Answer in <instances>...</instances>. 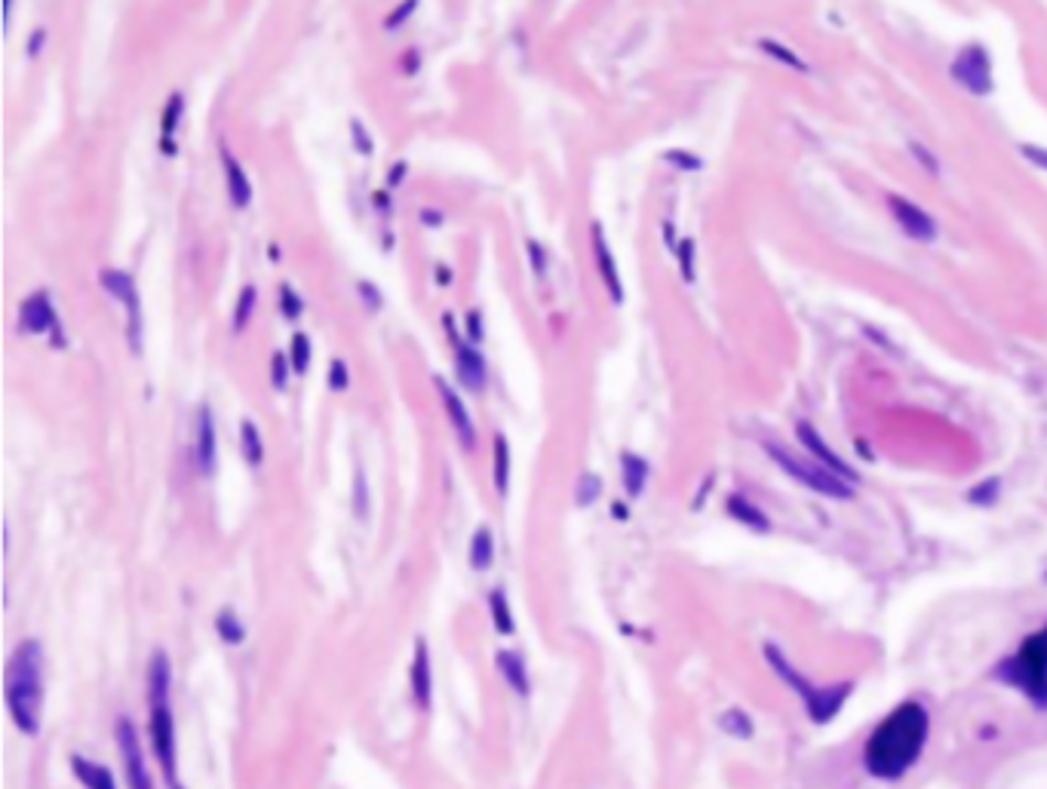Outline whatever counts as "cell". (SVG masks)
Here are the masks:
<instances>
[{
  "label": "cell",
  "instance_id": "cell-1",
  "mask_svg": "<svg viewBox=\"0 0 1047 789\" xmlns=\"http://www.w3.org/2000/svg\"><path fill=\"white\" fill-rule=\"evenodd\" d=\"M931 716L918 701H904L875 725L863 744V768L875 780H900L921 759Z\"/></svg>",
  "mask_w": 1047,
  "mask_h": 789
},
{
  "label": "cell",
  "instance_id": "cell-34",
  "mask_svg": "<svg viewBox=\"0 0 1047 789\" xmlns=\"http://www.w3.org/2000/svg\"><path fill=\"white\" fill-rule=\"evenodd\" d=\"M461 329H464V338H467L471 345H483V342H486V316H483V311H479V307H467Z\"/></svg>",
  "mask_w": 1047,
  "mask_h": 789
},
{
  "label": "cell",
  "instance_id": "cell-49",
  "mask_svg": "<svg viewBox=\"0 0 1047 789\" xmlns=\"http://www.w3.org/2000/svg\"><path fill=\"white\" fill-rule=\"evenodd\" d=\"M440 326H443L445 335H449L452 347H458L461 342H464V335H461L458 323H455V314H452V311H443V316H440Z\"/></svg>",
  "mask_w": 1047,
  "mask_h": 789
},
{
  "label": "cell",
  "instance_id": "cell-22",
  "mask_svg": "<svg viewBox=\"0 0 1047 789\" xmlns=\"http://www.w3.org/2000/svg\"><path fill=\"white\" fill-rule=\"evenodd\" d=\"M725 514H728V517H732L734 522H741V526H746V529H753V531H771V519L765 517V514H762L759 507H756V504L749 501V498H744V495H737V491H734V495H728V498H725Z\"/></svg>",
  "mask_w": 1047,
  "mask_h": 789
},
{
  "label": "cell",
  "instance_id": "cell-52",
  "mask_svg": "<svg viewBox=\"0 0 1047 789\" xmlns=\"http://www.w3.org/2000/svg\"><path fill=\"white\" fill-rule=\"evenodd\" d=\"M913 151H916L918 163H928V173L937 175V160L931 158V151H928V148H921V144H913Z\"/></svg>",
  "mask_w": 1047,
  "mask_h": 789
},
{
  "label": "cell",
  "instance_id": "cell-21",
  "mask_svg": "<svg viewBox=\"0 0 1047 789\" xmlns=\"http://www.w3.org/2000/svg\"><path fill=\"white\" fill-rule=\"evenodd\" d=\"M495 663H498V670H501L504 682L510 685V689L517 691V694H529L531 691V679H529V667H526V658L519 655V651H510V648H501L498 655H495Z\"/></svg>",
  "mask_w": 1047,
  "mask_h": 789
},
{
  "label": "cell",
  "instance_id": "cell-51",
  "mask_svg": "<svg viewBox=\"0 0 1047 789\" xmlns=\"http://www.w3.org/2000/svg\"><path fill=\"white\" fill-rule=\"evenodd\" d=\"M46 37H50V31H46V29H34V31H31L29 44H25V53H29L31 58H37V56H41V53H44Z\"/></svg>",
  "mask_w": 1047,
  "mask_h": 789
},
{
  "label": "cell",
  "instance_id": "cell-31",
  "mask_svg": "<svg viewBox=\"0 0 1047 789\" xmlns=\"http://www.w3.org/2000/svg\"><path fill=\"white\" fill-rule=\"evenodd\" d=\"M603 498V476L593 474V471H584V474L578 476V486H574V504L578 507H590V504H596Z\"/></svg>",
  "mask_w": 1047,
  "mask_h": 789
},
{
  "label": "cell",
  "instance_id": "cell-28",
  "mask_svg": "<svg viewBox=\"0 0 1047 789\" xmlns=\"http://www.w3.org/2000/svg\"><path fill=\"white\" fill-rule=\"evenodd\" d=\"M187 99L182 89H173L166 101H163V115H160V139H170L175 142V132L182 127V117H185Z\"/></svg>",
  "mask_w": 1047,
  "mask_h": 789
},
{
  "label": "cell",
  "instance_id": "cell-32",
  "mask_svg": "<svg viewBox=\"0 0 1047 789\" xmlns=\"http://www.w3.org/2000/svg\"><path fill=\"white\" fill-rule=\"evenodd\" d=\"M280 314L287 323H299L304 314V299L292 283H280Z\"/></svg>",
  "mask_w": 1047,
  "mask_h": 789
},
{
  "label": "cell",
  "instance_id": "cell-9",
  "mask_svg": "<svg viewBox=\"0 0 1047 789\" xmlns=\"http://www.w3.org/2000/svg\"><path fill=\"white\" fill-rule=\"evenodd\" d=\"M949 74H952V80H956L959 87L974 93V96H990L992 87H995V80H992V58L990 53H986V46L980 44L964 46L959 56L952 58Z\"/></svg>",
  "mask_w": 1047,
  "mask_h": 789
},
{
  "label": "cell",
  "instance_id": "cell-19",
  "mask_svg": "<svg viewBox=\"0 0 1047 789\" xmlns=\"http://www.w3.org/2000/svg\"><path fill=\"white\" fill-rule=\"evenodd\" d=\"M648 474H651V467H648V461L643 455H636L630 448L620 452V483H624V491H627L630 501L646 495Z\"/></svg>",
  "mask_w": 1047,
  "mask_h": 789
},
{
  "label": "cell",
  "instance_id": "cell-26",
  "mask_svg": "<svg viewBox=\"0 0 1047 789\" xmlns=\"http://www.w3.org/2000/svg\"><path fill=\"white\" fill-rule=\"evenodd\" d=\"M240 455H244L249 467H261V464H265V455H268L265 436H261L259 424H256L252 418H244V421H240Z\"/></svg>",
  "mask_w": 1047,
  "mask_h": 789
},
{
  "label": "cell",
  "instance_id": "cell-50",
  "mask_svg": "<svg viewBox=\"0 0 1047 789\" xmlns=\"http://www.w3.org/2000/svg\"><path fill=\"white\" fill-rule=\"evenodd\" d=\"M418 221H421L424 228H443L445 213L443 209H433V206H424V209H418Z\"/></svg>",
  "mask_w": 1047,
  "mask_h": 789
},
{
  "label": "cell",
  "instance_id": "cell-56",
  "mask_svg": "<svg viewBox=\"0 0 1047 789\" xmlns=\"http://www.w3.org/2000/svg\"><path fill=\"white\" fill-rule=\"evenodd\" d=\"M268 259H280V249H277V246H268Z\"/></svg>",
  "mask_w": 1047,
  "mask_h": 789
},
{
  "label": "cell",
  "instance_id": "cell-4",
  "mask_svg": "<svg viewBox=\"0 0 1047 789\" xmlns=\"http://www.w3.org/2000/svg\"><path fill=\"white\" fill-rule=\"evenodd\" d=\"M1004 685L1023 691L1038 710H1047V624L1029 633L1019 648L995 667Z\"/></svg>",
  "mask_w": 1047,
  "mask_h": 789
},
{
  "label": "cell",
  "instance_id": "cell-42",
  "mask_svg": "<svg viewBox=\"0 0 1047 789\" xmlns=\"http://www.w3.org/2000/svg\"><path fill=\"white\" fill-rule=\"evenodd\" d=\"M415 10H418L415 0H406V3H400V7H397L393 13L385 15V31H397V29H400L402 22H409V19L415 15Z\"/></svg>",
  "mask_w": 1047,
  "mask_h": 789
},
{
  "label": "cell",
  "instance_id": "cell-44",
  "mask_svg": "<svg viewBox=\"0 0 1047 789\" xmlns=\"http://www.w3.org/2000/svg\"><path fill=\"white\" fill-rule=\"evenodd\" d=\"M526 249H529V261H531V271H535V277H547V249H544V244H538V240L531 237L529 244H526Z\"/></svg>",
  "mask_w": 1047,
  "mask_h": 789
},
{
  "label": "cell",
  "instance_id": "cell-41",
  "mask_svg": "<svg viewBox=\"0 0 1047 789\" xmlns=\"http://www.w3.org/2000/svg\"><path fill=\"white\" fill-rule=\"evenodd\" d=\"M999 488H1002V483H999L995 476H990L986 483H980V486H974L971 491H968V501L990 507V504H995V498H999Z\"/></svg>",
  "mask_w": 1047,
  "mask_h": 789
},
{
  "label": "cell",
  "instance_id": "cell-3",
  "mask_svg": "<svg viewBox=\"0 0 1047 789\" xmlns=\"http://www.w3.org/2000/svg\"><path fill=\"white\" fill-rule=\"evenodd\" d=\"M3 698L13 716L15 728L22 734L41 732L46 698V655L37 639H22L7 660L3 675Z\"/></svg>",
  "mask_w": 1047,
  "mask_h": 789
},
{
  "label": "cell",
  "instance_id": "cell-47",
  "mask_svg": "<svg viewBox=\"0 0 1047 789\" xmlns=\"http://www.w3.org/2000/svg\"><path fill=\"white\" fill-rule=\"evenodd\" d=\"M1019 154L1029 160V163H1035L1038 170H1045V173H1047V148H1041V144L1026 142V144H1019Z\"/></svg>",
  "mask_w": 1047,
  "mask_h": 789
},
{
  "label": "cell",
  "instance_id": "cell-25",
  "mask_svg": "<svg viewBox=\"0 0 1047 789\" xmlns=\"http://www.w3.org/2000/svg\"><path fill=\"white\" fill-rule=\"evenodd\" d=\"M488 615H492V627L501 633V636H514L517 633V615L510 608V599L504 587L488 590Z\"/></svg>",
  "mask_w": 1047,
  "mask_h": 789
},
{
  "label": "cell",
  "instance_id": "cell-15",
  "mask_svg": "<svg viewBox=\"0 0 1047 789\" xmlns=\"http://www.w3.org/2000/svg\"><path fill=\"white\" fill-rule=\"evenodd\" d=\"M888 209L894 221H897V228L904 230L906 237H913L918 244H931L933 237H937V221H933L931 213H925V209H921L918 203L909 201V197L891 194Z\"/></svg>",
  "mask_w": 1047,
  "mask_h": 789
},
{
  "label": "cell",
  "instance_id": "cell-18",
  "mask_svg": "<svg viewBox=\"0 0 1047 789\" xmlns=\"http://www.w3.org/2000/svg\"><path fill=\"white\" fill-rule=\"evenodd\" d=\"M218 160H222V170H225V185H228V201L234 209H246L252 203V182L249 173L244 170V163L234 158L228 144H218Z\"/></svg>",
  "mask_w": 1047,
  "mask_h": 789
},
{
  "label": "cell",
  "instance_id": "cell-48",
  "mask_svg": "<svg viewBox=\"0 0 1047 789\" xmlns=\"http://www.w3.org/2000/svg\"><path fill=\"white\" fill-rule=\"evenodd\" d=\"M400 68H402V74H409V77L421 72V50H418V46H409V50L402 53Z\"/></svg>",
  "mask_w": 1047,
  "mask_h": 789
},
{
  "label": "cell",
  "instance_id": "cell-16",
  "mask_svg": "<svg viewBox=\"0 0 1047 789\" xmlns=\"http://www.w3.org/2000/svg\"><path fill=\"white\" fill-rule=\"evenodd\" d=\"M409 685H412V701L421 713H428L433 703V667L428 639L418 636L412 648V667H409Z\"/></svg>",
  "mask_w": 1047,
  "mask_h": 789
},
{
  "label": "cell",
  "instance_id": "cell-46",
  "mask_svg": "<svg viewBox=\"0 0 1047 789\" xmlns=\"http://www.w3.org/2000/svg\"><path fill=\"white\" fill-rule=\"evenodd\" d=\"M406 175H409V160H397V163H390L388 175H385V187H388V191H397V187L406 182Z\"/></svg>",
  "mask_w": 1047,
  "mask_h": 789
},
{
  "label": "cell",
  "instance_id": "cell-37",
  "mask_svg": "<svg viewBox=\"0 0 1047 789\" xmlns=\"http://www.w3.org/2000/svg\"><path fill=\"white\" fill-rule=\"evenodd\" d=\"M357 295H359V302L366 304V311H373V314H378V311L385 307V295H381L378 283L366 280V277H359L357 280Z\"/></svg>",
  "mask_w": 1047,
  "mask_h": 789
},
{
  "label": "cell",
  "instance_id": "cell-8",
  "mask_svg": "<svg viewBox=\"0 0 1047 789\" xmlns=\"http://www.w3.org/2000/svg\"><path fill=\"white\" fill-rule=\"evenodd\" d=\"M99 287L127 307V314H130L127 335H130V347L139 354L142 350V302H139V289H136L132 273L120 271V268H101Z\"/></svg>",
  "mask_w": 1047,
  "mask_h": 789
},
{
  "label": "cell",
  "instance_id": "cell-7",
  "mask_svg": "<svg viewBox=\"0 0 1047 789\" xmlns=\"http://www.w3.org/2000/svg\"><path fill=\"white\" fill-rule=\"evenodd\" d=\"M15 326H19L22 335H50V345L56 347V350L68 345L65 329H62V316H58L50 289H34L31 295H25V299L19 302Z\"/></svg>",
  "mask_w": 1047,
  "mask_h": 789
},
{
  "label": "cell",
  "instance_id": "cell-6",
  "mask_svg": "<svg viewBox=\"0 0 1047 789\" xmlns=\"http://www.w3.org/2000/svg\"><path fill=\"white\" fill-rule=\"evenodd\" d=\"M765 452H768V458L780 464V471L789 476V479H796V483H802L811 491H818L823 498H832V501H848V498H854V486L845 483V479H839L835 474H830L823 464H818L814 458H805V455H792L787 452L780 443H765Z\"/></svg>",
  "mask_w": 1047,
  "mask_h": 789
},
{
  "label": "cell",
  "instance_id": "cell-29",
  "mask_svg": "<svg viewBox=\"0 0 1047 789\" xmlns=\"http://www.w3.org/2000/svg\"><path fill=\"white\" fill-rule=\"evenodd\" d=\"M289 366H292V375H304L311 369V359H314V342H311V335L302 329L292 332V338H289Z\"/></svg>",
  "mask_w": 1047,
  "mask_h": 789
},
{
  "label": "cell",
  "instance_id": "cell-20",
  "mask_svg": "<svg viewBox=\"0 0 1047 789\" xmlns=\"http://www.w3.org/2000/svg\"><path fill=\"white\" fill-rule=\"evenodd\" d=\"M510 474H514V452H510V440L501 431L492 436V483L498 495H507L510 488Z\"/></svg>",
  "mask_w": 1047,
  "mask_h": 789
},
{
  "label": "cell",
  "instance_id": "cell-5",
  "mask_svg": "<svg viewBox=\"0 0 1047 789\" xmlns=\"http://www.w3.org/2000/svg\"><path fill=\"white\" fill-rule=\"evenodd\" d=\"M765 658L771 663V670H775L784 682H789V689L796 691V694H802L805 710H808V716L814 718L818 725L823 722H830V718L839 716V710H842V703L848 701V694H851V682H839V685H827V689H814L808 679H805L792 663H789L784 655H780V648L775 646H765Z\"/></svg>",
  "mask_w": 1047,
  "mask_h": 789
},
{
  "label": "cell",
  "instance_id": "cell-54",
  "mask_svg": "<svg viewBox=\"0 0 1047 789\" xmlns=\"http://www.w3.org/2000/svg\"><path fill=\"white\" fill-rule=\"evenodd\" d=\"M612 517L620 519V522H627V519H630V510H627V504H624V501L612 504Z\"/></svg>",
  "mask_w": 1047,
  "mask_h": 789
},
{
  "label": "cell",
  "instance_id": "cell-35",
  "mask_svg": "<svg viewBox=\"0 0 1047 789\" xmlns=\"http://www.w3.org/2000/svg\"><path fill=\"white\" fill-rule=\"evenodd\" d=\"M759 46H762V53H768V56L777 58V62H784V65H789V68H796V72H808L805 58L796 56V53H792V50H787V46L780 44V41H771V37H765V41H759Z\"/></svg>",
  "mask_w": 1047,
  "mask_h": 789
},
{
  "label": "cell",
  "instance_id": "cell-27",
  "mask_svg": "<svg viewBox=\"0 0 1047 789\" xmlns=\"http://www.w3.org/2000/svg\"><path fill=\"white\" fill-rule=\"evenodd\" d=\"M256 304H259V287H256V283H246V287L237 292V304H234V316H230L234 335H244V332L249 329V323H252V316H256Z\"/></svg>",
  "mask_w": 1047,
  "mask_h": 789
},
{
  "label": "cell",
  "instance_id": "cell-13",
  "mask_svg": "<svg viewBox=\"0 0 1047 789\" xmlns=\"http://www.w3.org/2000/svg\"><path fill=\"white\" fill-rule=\"evenodd\" d=\"M796 440H799V445H802L805 452H808V458H814L818 464H823V467H827L830 474L839 476V479H845V483H851V486H854V483L861 479V476L854 474V467L839 458V455H835V452L830 448V443H827V440H823V436L814 431V424H808V421H799V424H796Z\"/></svg>",
  "mask_w": 1047,
  "mask_h": 789
},
{
  "label": "cell",
  "instance_id": "cell-36",
  "mask_svg": "<svg viewBox=\"0 0 1047 789\" xmlns=\"http://www.w3.org/2000/svg\"><path fill=\"white\" fill-rule=\"evenodd\" d=\"M676 261H679V273H682V280L686 283H694V240L691 237H682L679 244H676Z\"/></svg>",
  "mask_w": 1047,
  "mask_h": 789
},
{
  "label": "cell",
  "instance_id": "cell-12",
  "mask_svg": "<svg viewBox=\"0 0 1047 789\" xmlns=\"http://www.w3.org/2000/svg\"><path fill=\"white\" fill-rule=\"evenodd\" d=\"M590 249H593V261H596V271L603 280L605 292L612 304H624V280H620V268H617L615 252L608 246L605 228L600 221H590Z\"/></svg>",
  "mask_w": 1047,
  "mask_h": 789
},
{
  "label": "cell",
  "instance_id": "cell-14",
  "mask_svg": "<svg viewBox=\"0 0 1047 789\" xmlns=\"http://www.w3.org/2000/svg\"><path fill=\"white\" fill-rule=\"evenodd\" d=\"M191 455H194V467H197V474L201 476L216 474V458H218L216 415H213V409H209L206 402H203L201 409H197V415H194V448H191Z\"/></svg>",
  "mask_w": 1047,
  "mask_h": 789
},
{
  "label": "cell",
  "instance_id": "cell-11",
  "mask_svg": "<svg viewBox=\"0 0 1047 789\" xmlns=\"http://www.w3.org/2000/svg\"><path fill=\"white\" fill-rule=\"evenodd\" d=\"M433 388L440 393V402H443L445 415H449V424H452V431L458 436V443L464 452H476V424L474 415L467 412V402L461 400V393L449 381H445L443 375H433L431 378Z\"/></svg>",
  "mask_w": 1047,
  "mask_h": 789
},
{
  "label": "cell",
  "instance_id": "cell-30",
  "mask_svg": "<svg viewBox=\"0 0 1047 789\" xmlns=\"http://www.w3.org/2000/svg\"><path fill=\"white\" fill-rule=\"evenodd\" d=\"M216 633H218V639H222L225 646H240V642L246 639L244 620L237 617V612H234V608H222V612H218V615H216Z\"/></svg>",
  "mask_w": 1047,
  "mask_h": 789
},
{
  "label": "cell",
  "instance_id": "cell-53",
  "mask_svg": "<svg viewBox=\"0 0 1047 789\" xmlns=\"http://www.w3.org/2000/svg\"><path fill=\"white\" fill-rule=\"evenodd\" d=\"M433 280H436V287H452V268H449V264H436V268H433Z\"/></svg>",
  "mask_w": 1047,
  "mask_h": 789
},
{
  "label": "cell",
  "instance_id": "cell-23",
  "mask_svg": "<svg viewBox=\"0 0 1047 789\" xmlns=\"http://www.w3.org/2000/svg\"><path fill=\"white\" fill-rule=\"evenodd\" d=\"M72 771L84 789H117L111 768H105V765L87 759V756H72Z\"/></svg>",
  "mask_w": 1047,
  "mask_h": 789
},
{
  "label": "cell",
  "instance_id": "cell-17",
  "mask_svg": "<svg viewBox=\"0 0 1047 789\" xmlns=\"http://www.w3.org/2000/svg\"><path fill=\"white\" fill-rule=\"evenodd\" d=\"M455 378H458V388L467 390V393H483L488 385L486 357L467 338L455 347Z\"/></svg>",
  "mask_w": 1047,
  "mask_h": 789
},
{
  "label": "cell",
  "instance_id": "cell-43",
  "mask_svg": "<svg viewBox=\"0 0 1047 789\" xmlns=\"http://www.w3.org/2000/svg\"><path fill=\"white\" fill-rule=\"evenodd\" d=\"M354 510H357L359 519L369 514V488H366L363 471H357V476H354Z\"/></svg>",
  "mask_w": 1047,
  "mask_h": 789
},
{
  "label": "cell",
  "instance_id": "cell-55",
  "mask_svg": "<svg viewBox=\"0 0 1047 789\" xmlns=\"http://www.w3.org/2000/svg\"><path fill=\"white\" fill-rule=\"evenodd\" d=\"M160 151H163L166 158H175V154H179V144L170 142V139H160Z\"/></svg>",
  "mask_w": 1047,
  "mask_h": 789
},
{
  "label": "cell",
  "instance_id": "cell-33",
  "mask_svg": "<svg viewBox=\"0 0 1047 789\" xmlns=\"http://www.w3.org/2000/svg\"><path fill=\"white\" fill-rule=\"evenodd\" d=\"M289 378H292V366H289L287 350H273L271 366H268V381L273 390H287Z\"/></svg>",
  "mask_w": 1047,
  "mask_h": 789
},
{
  "label": "cell",
  "instance_id": "cell-2",
  "mask_svg": "<svg viewBox=\"0 0 1047 789\" xmlns=\"http://www.w3.org/2000/svg\"><path fill=\"white\" fill-rule=\"evenodd\" d=\"M144 701H148V737L151 753L160 765L166 789H185L179 775V741H175L173 713V663L163 651H154L144 675Z\"/></svg>",
  "mask_w": 1047,
  "mask_h": 789
},
{
  "label": "cell",
  "instance_id": "cell-38",
  "mask_svg": "<svg viewBox=\"0 0 1047 789\" xmlns=\"http://www.w3.org/2000/svg\"><path fill=\"white\" fill-rule=\"evenodd\" d=\"M663 160H667L670 166H676V170H682V173H698V170H703V160L698 158V154H691V151H682V148H670V151L663 154Z\"/></svg>",
  "mask_w": 1047,
  "mask_h": 789
},
{
  "label": "cell",
  "instance_id": "cell-24",
  "mask_svg": "<svg viewBox=\"0 0 1047 789\" xmlns=\"http://www.w3.org/2000/svg\"><path fill=\"white\" fill-rule=\"evenodd\" d=\"M467 562L474 572H488L495 565V531L492 526H479L467 547Z\"/></svg>",
  "mask_w": 1047,
  "mask_h": 789
},
{
  "label": "cell",
  "instance_id": "cell-39",
  "mask_svg": "<svg viewBox=\"0 0 1047 789\" xmlns=\"http://www.w3.org/2000/svg\"><path fill=\"white\" fill-rule=\"evenodd\" d=\"M350 388V366L342 357H332L330 363V390L332 393H345Z\"/></svg>",
  "mask_w": 1047,
  "mask_h": 789
},
{
  "label": "cell",
  "instance_id": "cell-10",
  "mask_svg": "<svg viewBox=\"0 0 1047 789\" xmlns=\"http://www.w3.org/2000/svg\"><path fill=\"white\" fill-rule=\"evenodd\" d=\"M117 734V749H120V759H123V775L130 789H154L151 771H148V759H144L142 737L136 732L130 716H120L115 725Z\"/></svg>",
  "mask_w": 1047,
  "mask_h": 789
},
{
  "label": "cell",
  "instance_id": "cell-40",
  "mask_svg": "<svg viewBox=\"0 0 1047 789\" xmlns=\"http://www.w3.org/2000/svg\"><path fill=\"white\" fill-rule=\"evenodd\" d=\"M350 139H354V148H357V154H363V158H373L375 142H373V136H369V130H366V123H363L359 117H354V120H350Z\"/></svg>",
  "mask_w": 1047,
  "mask_h": 789
},
{
  "label": "cell",
  "instance_id": "cell-45",
  "mask_svg": "<svg viewBox=\"0 0 1047 789\" xmlns=\"http://www.w3.org/2000/svg\"><path fill=\"white\" fill-rule=\"evenodd\" d=\"M373 209L381 216V221L388 225V218L393 216V197H390L388 187H381V191H375L373 194Z\"/></svg>",
  "mask_w": 1047,
  "mask_h": 789
}]
</instances>
